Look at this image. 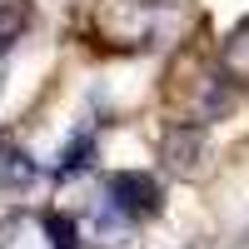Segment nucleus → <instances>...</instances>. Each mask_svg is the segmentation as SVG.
Listing matches in <instances>:
<instances>
[{
	"label": "nucleus",
	"mask_w": 249,
	"mask_h": 249,
	"mask_svg": "<svg viewBox=\"0 0 249 249\" xmlns=\"http://www.w3.org/2000/svg\"><path fill=\"white\" fill-rule=\"evenodd\" d=\"M105 199H110V204H115V210L130 219V224H140V219H155V214H160L164 190H160L150 175L120 170V175H110V179H105Z\"/></svg>",
	"instance_id": "obj_1"
},
{
	"label": "nucleus",
	"mask_w": 249,
	"mask_h": 249,
	"mask_svg": "<svg viewBox=\"0 0 249 249\" xmlns=\"http://www.w3.org/2000/svg\"><path fill=\"white\" fill-rule=\"evenodd\" d=\"M0 249H55V230L40 214H15L0 224Z\"/></svg>",
	"instance_id": "obj_2"
},
{
	"label": "nucleus",
	"mask_w": 249,
	"mask_h": 249,
	"mask_svg": "<svg viewBox=\"0 0 249 249\" xmlns=\"http://www.w3.org/2000/svg\"><path fill=\"white\" fill-rule=\"evenodd\" d=\"M85 234H90V244L115 249V244H124V234H130V219H124L110 199H95L90 214H85Z\"/></svg>",
	"instance_id": "obj_3"
},
{
	"label": "nucleus",
	"mask_w": 249,
	"mask_h": 249,
	"mask_svg": "<svg viewBox=\"0 0 249 249\" xmlns=\"http://www.w3.org/2000/svg\"><path fill=\"white\" fill-rule=\"evenodd\" d=\"M35 179H40V164L20 150V144L0 140V190H30Z\"/></svg>",
	"instance_id": "obj_4"
},
{
	"label": "nucleus",
	"mask_w": 249,
	"mask_h": 249,
	"mask_svg": "<svg viewBox=\"0 0 249 249\" xmlns=\"http://www.w3.org/2000/svg\"><path fill=\"white\" fill-rule=\"evenodd\" d=\"M90 155H95V130L85 124V130H75V135H70V144L60 150V160H55V175H60V179L80 175V170L90 164Z\"/></svg>",
	"instance_id": "obj_5"
},
{
	"label": "nucleus",
	"mask_w": 249,
	"mask_h": 249,
	"mask_svg": "<svg viewBox=\"0 0 249 249\" xmlns=\"http://www.w3.org/2000/svg\"><path fill=\"white\" fill-rule=\"evenodd\" d=\"M224 70H230L234 80H249V20L224 40Z\"/></svg>",
	"instance_id": "obj_6"
}]
</instances>
